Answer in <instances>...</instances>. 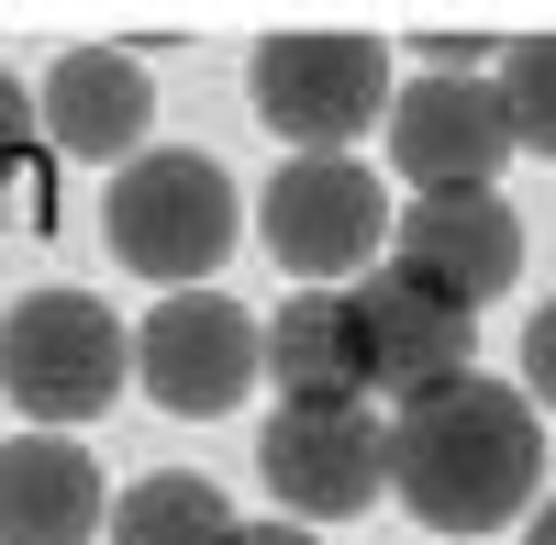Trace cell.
Returning a JSON list of instances; mask_svg holds the SVG:
<instances>
[{"label":"cell","mask_w":556,"mask_h":545,"mask_svg":"<svg viewBox=\"0 0 556 545\" xmlns=\"http://www.w3.org/2000/svg\"><path fill=\"white\" fill-rule=\"evenodd\" d=\"M523 401H534V413H556V301L523 324Z\"/></svg>","instance_id":"cell-16"},{"label":"cell","mask_w":556,"mask_h":545,"mask_svg":"<svg viewBox=\"0 0 556 545\" xmlns=\"http://www.w3.org/2000/svg\"><path fill=\"white\" fill-rule=\"evenodd\" d=\"M256 223H267V256L290 267V279H345V267L379 256L390 201H379V178H367L356 156H290L267 178Z\"/></svg>","instance_id":"cell-6"},{"label":"cell","mask_w":556,"mask_h":545,"mask_svg":"<svg viewBox=\"0 0 556 545\" xmlns=\"http://www.w3.org/2000/svg\"><path fill=\"white\" fill-rule=\"evenodd\" d=\"M267 379L290 390V401H356V390H367V356H356V312H345V290H301V301H278V324H267Z\"/></svg>","instance_id":"cell-13"},{"label":"cell","mask_w":556,"mask_h":545,"mask_svg":"<svg viewBox=\"0 0 556 545\" xmlns=\"http://www.w3.org/2000/svg\"><path fill=\"white\" fill-rule=\"evenodd\" d=\"M112 545H235V512H223V490L167 468V479H134L112 502Z\"/></svg>","instance_id":"cell-14"},{"label":"cell","mask_w":556,"mask_h":545,"mask_svg":"<svg viewBox=\"0 0 556 545\" xmlns=\"http://www.w3.org/2000/svg\"><path fill=\"white\" fill-rule=\"evenodd\" d=\"M245 89H256V123L278 145L345 156V134H367L379 101H390V56H379V34H356V23H278V34H256Z\"/></svg>","instance_id":"cell-2"},{"label":"cell","mask_w":556,"mask_h":545,"mask_svg":"<svg viewBox=\"0 0 556 545\" xmlns=\"http://www.w3.org/2000/svg\"><path fill=\"white\" fill-rule=\"evenodd\" d=\"M245 201H235V178H223L212 156H190V145H146L123 178H112V201H101V223H112V256L134 267V279H167V290H201L223 256H235V223Z\"/></svg>","instance_id":"cell-3"},{"label":"cell","mask_w":556,"mask_h":545,"mask_svg":"<svg viewBox=\"0 0 556 545\" xmlns=\"http://www.w3.org/2000/svg\"><path fill=\"white\" fill-rule=\"evenodd\" d=\"M534 479H545V423H534V401L523 390H501V379H456L434 401H412V413H390V490L412 512H424L434 534H490V523H513L534 502Z\"/></svg>","instance_id":"cell-1"},{"label":"cell","mask_w":556,"mask_h":545,"mask_svg":"<svg viewBox=\"0 0 556 545\" xmlns=\"http://www.w3.org/2000/svg\"><path fill=\"white\" fill-rule=\"evenodd\" d=\"M146 123H156V78L134 67V56H112V45H78V56H56L45 67V134H56L67 156H89V167H134L146 156Z\"/></svg>","instance_id":"cell-11"},{"label":"cell","mask_w":556,"mask_h":545,"mask_svg":"<svg viewBox=\"0 0 556 545\" xmlns=\"http://www.w3.org/2000/svg\"><path fill=\"white\" fill-rule=\"evenodd\" d=\"M390 267H412L456 312H479V301H501L523 279V223H513L501 190H434V201L390 212Z\"/></svg>","instance_id":"cell-10"},{"label":"cell","mask_w":556,"mask_h":545,"mask_svg":"<svg viewBox=\"0 0 556 545\" xmlns=\"http://www.w3.org/2000/svg\"><path fill=\"white\" fill-rule=\"evenodd\" d=\"M256 479L278 490V523H345L390 479V423L367 401H278L256 434Z\"/></svg>","instance_id":"cell-5"},{"label":"cell","mask_w":556,"mask_h":545,"mask_svg":"<svg viewBox=\"0 0 556 545\" xmlns=\"http://www.w3.org/2000/svg\"><path fill=\"white\" fill-rule=\"evenodd\" d=\"M256 368H267V334L245 324L235 301H212V290L156 301V312H146V334H134V379H146L167 413H190V423L235 413V401L256 390Z\"/></svg>","instance_id":"cell-8"},{"label":"cell","mask_w":556,"mask_h":545,"mask_svg":"<svg viewBox=\"0 0 556 545\" xmlns=\"http://www.w3.org/2000/svg\"><path fill=\"white\" fill-rule=\"evenodd\" d=\"M0 156H23V89L0 78Z\"/></svg>","instance_id":"cell-17"},{"label":"cell","mask_w":556,"mask_h":545,"mask_svg":"<svg viewBox=\"0 0 556 545\" xmlns=\"http://www.w3.org/2000/svg\"><path fill=\"white\" fill-rule=\"evenodd\" d=\"M123 368H134L123 324H112L101 301H78V290H34V301L0 312V390H12L45 434H67V423H89V413H112Z\"/></svg>","instance_id":"cell-4"},{"label":"cell","mask_w":556,"mask_h":545,"mask_svg":"<svg viewBox=\"0 0 556 545\" xmlns=\"http://www.w3.org/2000/svg\"><path fill=\"white\" fill-rule=\"evenodd\" d=\"M523 545H556V502H545V512H534V534H523Z\"/></svg>","instance_id":"cell-19"},{"label":"cell","mask_w":556,"mask_h":545,"mask_svg":"<svg viewBox=\"0 0 556 545\" xmlns=\"http://www.w3.org/2000/svg\"><path fill=\"white\" fill-rule=\"evenodd\" d=\"M235 545H312L301 523H235Z\"/></svg>","instance_id":"cell-18"},{"label":"cell","mask_w":556,"mask_h":545,"mask_svg":"<svg viewBox=\"0 0 556 545\" xmlns=\"http://www.w3.org/2000/svg\"><path fill=\"white\" fill-rule=\"evenodd\" d=\"M501 101H513V145L556 156V34H513V56H501Z\"/></svg>","instance_id":"cell-15"},{"label":"cell","mask_w":556,"mask_h":545,"mask_svg":"<svg viewBox=\"0 0 556 545\" xmlns=\"http://www.w3.org/2000/svg\"><path fill=\"white\" fill-rule=\"evenodd\" d=\"M101 534V468L67 434L0 445V545H89Z\"/></svg>","instance_id":"cell-12"},{"label":"cell","mask_w":556,"mask_h":545,"mask_svg":"<svg viewBox=\"0 0 556 545\" xmlns=\"http://www.w3.org/2000/svg\"><path fill=\"white\" fill-rule=\"evenodd\" d=\"M501 156H513V101H501V78H412L390 101V167L412 178V201L434 190H490Z\"/></svg>","instance_id":"cell-7"},{"label":"cell","mask_w":556,"mask_h":545,"mask_svg":"<svg viewBox=\"0 0 556 545\" xmlns=\"http://www.w3.org/2000/svg\"><path fill=\"white\" fill-rule=\"evenodd\" d=\"M345 312H356L367 390H390L401 413L468 379V324H479V312H456L445 290H424V279H412V267H379L367 290H345Z\"/></svg>","instance_id":"cell-9"}]
</instances>
